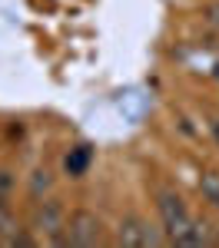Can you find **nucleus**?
I'll return each mask as SVG.
<instances>
[{
	"mask_svg": "<svg viewBox=\"0 0 219 248\" xmlns=\"http://www.w3.org/2000/svg\"><path fill=\"white\" fill-rule=\"evenodd\" d=\"M117 245H126V248H156V245H163V235H159V229H156V225H150L146 218L130 215V218L119 222Z\"/></svg>",
	"mask_w": 219,
	"mask_h": 248,
	"instance_id": "f257e3e1",
	"label": "nucleus"
},
{
	"mask_svg": "<svg viewBox=\"0 0 219 248\" xmlns=\"http://www.w3.org/2000/svg\"><path fill=\"white\" fill-rule=\"evenodd\" d=\"M159 215H163V229L169 232V238L176 242L183 232L193 225V215L186 212V205H183V199L179 195H173V192H159Z\"/></svg>",
	"mask_w": 219,
	"mask_h": 248,
	"instance_id": "f03ea898",
	"label": "nucleus"
},
{
	"mask_svg": "<svg viewBox=\"0 0 219 248\" xmlns=\"http://www.w3.org/2000/svg\"><path fill=\"white\" fill-rule=\"evenodd\" d=\"M67 245H80V248L100 245V218L93 215V212H77V215L70 218Z\"/></svg>",
	"mask_w": 219,
	"mask_h": 248,
	"instance_id": "7ed1b4c3",
	"label": "nucleus"
},
{
	"mask_svg": "<svg viewBox=\"0 0 219 248\" xmlns=\"http://www.w3.org/2000/svg\"><path fill=\"white\" fill-rule=\"evenodd\" d=\"M34 222H37V232L50 235L57 245H67V235H60V229H63V209H60L53 199H47L43 205H37V212H34Z\"/></svg>",
	"mask_w": 219,
	"mask_h": 248,
	"instance_id": "20e7f679",
	"label": "nucleus"
},
{
	"mask_svg": "<svg viewBox=\"0 0 219 248\" xmlns=\"http://www.w3.org/2000/svg\"><path fill=\"white\" fill-rule=\"evenodd\" d=\"M213 242H216V238H213V229H209L206 222H196V218H193V225L176 238V245H183V248H202V245H213Z\"/></svg>",
	"mask_w": 219,
	"mask_h": 248,
	"instance_id": "39448f33",
	"label": "nucleus"
},
{
	"mask_svg": "<svg viewBox=\"0 0 219 248\" xmlns=\"http://www.w3.org/2000/svg\"><path fill=\"white\" fill-rule=\"evenodd\" d=\"M86 166H90V149H86V146H77L73 153L67 155V172H70V175H83Z\"/></svg>",
	"mask_w": 219,
	"mask_h": 248,
	"instance_id": "423d86ee",
	"label": "nucleus"
},
{
	"mask_svg": "<svg viewBox=\"0 0 219 248\" xmlns=\"http://www.w3.org/2000/svg\"><path fill=\"white\" fill-rule=\"evenodd\" d=\"M199 189H202V195L219 209V172H206V175L199 179Z\"/></svg>",
	"mask_w": 219,
	"mask_h": 248,
	"instance_id": "0eeeda50",
	"label": "nucleus"
},
{
	"mask_svg": "<svg viewBox=\"0 0 219 248\" xmlns=\"http://www.w3.org/2000/svg\"><path fill=\"white\" fill-rule=\"evenodd\" d=\"M50 186H53V179H50V172H47V169H37V172H34V182H30V192H34V195L47 192Z\"/></svg>",
	"mask_w": 219,
	"mask_h": 248,
	"instance_id": "6e6552de",
	"label": "nucleus"
},
{
	"mask_svg": "<svg viewBox=\"0 0 219 248\" xmlns=\"http://www.w3.org/2000/svg\"><path fill=\"white\" fill-rule=\"evenodd\" d=\"M209 23L219 30V3H213V7H209Z\"/></svg>",
	"mask_w": 219,
	"mask_h": 248,
	"instance_id": "1a4fd4ad",
	"label": "nucleus"
},
{
	"mask_svg": "<svg viewBox=\"0 0 219 248\" xmlns=\"http://www.w3.org/2000/svg\"><path fill=\"white\" fill-rule=\"evenodd\" d=\"M213 133H216V142H219V123H213Z\"/></svg>",
	"mask_w": 219,
	"mask_h": 248,
	"instance_id": "9d476101",
	"label": "nucleus"
},
{
	"mask_svg": "<svg viewBox=\"0 0 219 248\" xmlns=\"http://www.w3.org/2000/svg\"><path fill=\"white\" fill-rule=\"evenodd\" d=\"M216 77H219V66H216Z\"/></svg>",
	"mask_w": 219,
	"mask_h": 248,
	"instance_id": "9b49d317",
	"label": "nucleus"
}]
</instances>
